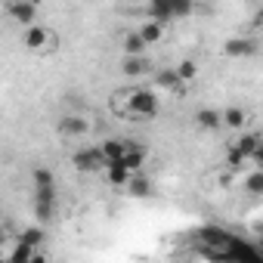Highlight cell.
<instances>
[{
    "label": "cell",
    "instance_id": "cell-27",
    "mask_svg": "<svg viewBox=\"0 0 263 263\" xmlns=\"http://www.w3.org/2000/svg\"><path fill=\"white\" fill-rule=\"evenodd\" d=\"M4 241H7V235H4V229H0V245H4Z\"/></svg>",
    "mask_w": 263,
    "mask_h": 263
},
{
    "label": "cell",
    "instance_id": "cell-22",
    "mask_svg": "<svg viewBox=\"0 0 263 263\" xmlns=\"http://www.w3.org/2000/svg\"><path fill=\"white\" fill-rule=\"evenodd\" d=\"M245 164H248V158H245V155H241V152H238V149L232 146V149L226 152V167H229L232 174H238V171H241Z\"/></svg>",
    "mask_w": 263,
    "mask_h": 263
},
{
    "label": "cell",
    "instance_id": "cell-21",
    "mask_svg": "<svg viewBox=\"0 0 263 263\" xmlns=\"http://www.w3.org/2000/svg\"><path fill=\"white\" fill-rule=\"evenodd\" d=\"M44 238H47L44 226H28V229H22V232H19V241H25V245H31V248H41V245H44Z\"/></svg>",
    "mask_w": 263,
    "mask_h": 263
},
{
    "label": "cell",
    "instance_id": "cell-7",
    "mask_svg": "<svg viewBox=\"0 0 263 263\" xmlns=\"http://www.w3.org/2000/svg\"><path fill=\"white\" fill-rule=\"evenodd\" d=\"M254 53H257V41H251V37L223 41V56H229V59H251Z\"/></svg>",
    "mask_w": 263,
    "mask_h": 263
},
{
    "label": "cell",
    "instance_id": "cell-14",
    "mask_svg": "<svg viewBox=\"0 0 263 263\" xmlns=\"http://www.w3.org/2000/svg\"><path fill=\"white\" fill-rule=\"evenodd\" d=\"M121 164H124L130 174L143 171V164H146V149H140V146H127L124 155H121Z\"/></svg>",
    "mask_w": 263,
    "mask_h": 263
},
{
    "label": "cell",
    "instance_id": "cell-18",
    "mask_svg": "<svg viewBox=\"0 0 263 263\" xmlns=\"http://www.w3.org/2000/svg\"><path fill=\"white\" fill-rule=\"evenodd\" d=\"M16 263H28V260H44V254H41V248H31V245H25V241H19L16 238V248H13V254H10Z\"/></svg>",
    "mask_w": 263,
    "mask_h": 263
},
{
    "label": "cell",
    "instance_id": "cell-17",
    "mask_svg": "<svg viewBox=\"0 0 263 263\" xmlns=\"http://www.w3.org/2000/svg\"><path fill=\"white\" fill-rule=\"evenodd\" d=\"M105 180L111 183V186H127V180H130V171L121 164V161H111V164H105Z\"/></svg>",
    "mask_w": 263,
    "mask_h": 263
},
{
    "label": "cell",
    "instance_id": "cell-4",
    "mask_svg": "<svg viewBox=\"0 0 263 263\" xmlns=\"http://www.w3.org/2000/svg\"><path fill=\"white\" fill-rule=\"evenodd\" d=\"M71 164H74V171H81V174H102V171H105V158H102L99 146H84V149H78V152L71 155Z\"/></svg>",
    "mask_w": 263,
    "mask_h": 263
},
{
    "label": "cell",
    "instance_id": "cell-24",
    "mask_svg": "<svg viewBox=\"0 0 263 263\" xmlns=\"http://www.w3.org/2000/svg\"><path fill=\"white\" fill-rule=\"evenodd\" d=\"M34 214H37V223H50L53 214H56V204H50V201H37V198H34Z\"/></svg>",
    "mask_w": 263,
    "mask_h": 263
},
{
    "label": "cell",
    "instance_id": "cell-10",
    "mask_svg": "<svg viewBox=\"0 0 263 263\" xmlns=\"http://www.w3.org/2000/svg\"><path fill=\"white\" fill-rule=\"evenodd\" d=\"M235 149L245 155V158H251L257 149H263V140H260V134L257 130H238V140H235Z\"/></svg>",
    "mask_w": 263,
    "mask_h": 263
},
{
    "label": "cell",
    "instance_id": "cell-20",
    "mask_svg": "<svg viewBox=\"0 0 263 263\" xmlns=\"http://www.w3.org/2000/svg\"><path fill=\"white\" fill-rule=\"evenodd\" d=\"M174 71H177V78H180L183 84H192V81L198 78V62H195V59H180V62L174 65Z\"/></svg>",
    "mask_w": 263,
    "mask_h": 263
},
{
    "label": "cell",
    "instance_id": "cell-19",
    "mask_svg": "<svg viewBox=\"0 0 263 263\" xmlns=\"http://www.w3.org/2000/svg\"><path fill=\"white\" fill-rule=\"evenodd\" d=\"M121 47H124V56H140V53H146L149 50V44L137 34V31H130V34H124V41H121Z\"/></svg>",
    "mask_w": 263,
    "mask_h": 263
},
{
    "label": "cell",
    "instance_id": "cell-6",
    "mask_svg": "<svg viewBox=\"0 0 263 263\" xmlns=\"http://www.w3.org/2000/svg\"><path fill=\"white\" fill-rule=\"evenodd\" d=\"M7 13L16 25H31L37 22V7L31 4V0H10L7 4Z\"/></svg>",
    "mask_w": 263,
    "mask_h": 263
},
{
    "label": "cell",
    "instance_id": "cell-23",
    "mask_svg": "<svg viewBox=\"0 0 263 263\" xmlns=\"http://www.w3.org/2000/svg\"><path fill=\"white\" fill-rule=\"evenodd\" d=\"M31 180H34V189H37V186H56L50 167H34V171H31Z\"/></svg>",
    "mask_w": 263,
    "mask_h": 263
},
{
    "label": "cell",
    "instance_id": "cell-16",
    "mask_svg": "<svg viewBox=\"0 0 263 263\" xmlns=\"http://www.w3.org/2000/svg\"><path fill=\"white\" fill-rule=\"evenodd\" d=\"M124 149H127V143H124V140H102V146H99V152H102L105 164H111V161H121Z\"/></svg>",
    "mask_w": 263,
    "mask_h": 263
},
{
    "label": "cell",
    "instance_id": "cell-5",
    "mask_svg": "<svg viewBox=\"0 0 263 263\" xmlns=\"http://www.w3.org/2000/svg\"><path fill=\"white\" fill-rule=\"evenodd\" d=\"M121 71H124V78H149V74L155 71V62L149 59V53H140V56H124Z\"/></svg>",
    "mask_w": 263,
    "mask_h": 263
},
{
    "label": "cell",
    "instance_id": "cell-28",
    "mask_svg": "<svg viewBox=\"0 0 263 263\" xmlns=\"http://www.w3.org/2000/svg\"><path fill=\"white\" fill-rule=\"evenodd\" d=\"M31 4H34V7H41V4H44V0H31Z\"/></svg>",
    "mask_w": 263,
    "mask_h": 263
},
{
    "label": "cell",
    "instance_id": "cell-26",
    "mask_svg": "<svg viewBox=\"0 0 263 263\" xmlns=\"http://www.w3.org/2000/svg\"><path fill=\"white\" fill-rule=\"evenodd\" d=\"M245 189H248L251 195H260V192H263V174H260V171L248 174V180H245Z\"/></svg>",
    "mask_w": 263,
    "mask_h": 263
},
{
    "label": "cell",
    "instance_id": "cell-8",
    "mask_svg": "<svg viewBox=\"0 0 263 263\" xmlns=\"http://www.w3.org/2000/svg\"><path fill=\"white\" fill-rule=\"evenodd\" d=\"M152 74H155V84H158L161 90H167V93H174V96H183V93H186V90H183L186 84L177 78L174 68H158V71H152Z\"/></svg>",
    "mask_w": 263,
    "mask_h": 263
},
{
    "label": "cell",
    "instance_id": "cell-1",
    "mask_svg": "<svg viewBox=\"0 0 263 263\" xmlns=\"http://www.w3.org/2000/svg\"><path fill=\"white\" fill-rule=\"evenodd\" d=\"M118 108H121L124 121H152L158 115V108H161V99H158L155 90L127 87L124 96H121V102H118Z\"/></svg>",
    "mask_w": 263,
    "mask_h": 263
},
{
    "label": "cell",
    "instance_id": "cell-25",
    "mask_svg": "<svg viewBox=\"0 0 263 263\" xmlns=\"http://www.w3.org/2000/svg\"><path fill=\"white\" fill-rule=\"evenodd\" d=\"M192 0H171V10H174V19H186L192 16Z\"/></svg>",
    "mask_w": 263,
    "mask_h": 263
},
{
    "label": "cell",
    "instance_id": "cell-2",
    "mask_svg": "<svg viewBox=\"0 0 263 263\" xmlns=\"http://www.w3.org/2000/svg\"><path fill=\"white\" fill-rule=\"evenodd\" d=\"M22 44H25V50L34 53V56H50V53L59 50V34H56L53 28L41 25V22H31V25H25Z\"/></svg>",
    "mask_w": 263,
    "mask_h": 263
},
{
    "label": "cell",
    "instance_id": "cell-11",
    "mask_svg": "<svg viewBox=\"0 0 263 263\" xmlns=\"http://www.w3.org/2000/svg\"><path fill=\"white\" fill-rule=\"evenodd\" d=\"M220 118H223V127L235 130V134L248 127V111H245L241 105H229V108H223V111H220Z\"/></svg>",
    "mask_w": 263,
    "mask_h": 263
},
{
    "label": "cell",
    "instance_id": "cell-9",
    "mask_svg": "<svg viewBox=\"0 0 263 263\" xmlns=\"http://www.w3.org/2000/svg\"><path fill=\"white\" fill-rule=\"evenodd\" d=\"M146 19H155L161 22L164 28L174 22V10H171V0H149V7H146Z\"/></svg>",
    "mask_w": 263,
    "mask_h": 263
},
{
    "label": "cell",
    "instance_id": "cell-3",
    "mask_svg": "<svg viewBox=\"0 0 263 263\" xmlns=\"http://www.w3.org/2000/svg\"><path fill=\"white\" fill-rule=\"evenodd\" d=\"M90 130H93V121L84 118V115H74V111H65L56 121V134L65 137V140H84Z\"/></svg>",
    "mask_w": 263,
    "mask_h": 263
},
{
    "label": "cell",
    "instance_id": "cell-15",
    "mask_svg": "<svg viewBox=\"0 0 263 263\" xmlns=\"http://www.w3.org/2000/svg\"><path fill=\"white\" fill-rule=\"evenodd\" d=\"M127 192L134 195V198H149V195H152V180L143 177L140 171H137V174H130V180H127Z\"/></svg>",
    "mask_w": 263,
    "mask_h": 263
},
{
    "label": "cell",
    "instance_id": "cell-13",
    "mask_svg": "<svg viewBox=\"0 0 263 263\" xmlns=\"http://www.w3.org/2000/svg\"><path fill=\"white\" fill-rule=\"evenodd\" d=\"M164 31H167V28H164L161 22H155V19H143V22H140V28H137V34H140L149 47H152V44H158V41L164 37Z\"/></svg>",
    "mask_w": 263,
    "mask_h": 263
},
{
    "label": "cell",
    "instance_id": "cell-12",
    "mask_svg": "<svg viewBox=\"0 0 263 263\" xmlns=\"http://www.w3.org/2000/svg\"><path fill=\"white\" fill-rule=\"evenodd\" d=\"M195 124L201 130H208V134H214V130L223 127V118H220V108H198L195 111Z\"/></svg>",
    "mask_w": 263,
    "mask_h": 263
}]
</instances>
